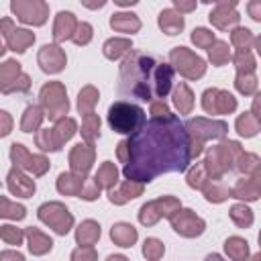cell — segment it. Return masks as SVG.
<instances>
[{"mask_svg":"<svg viewBox=\"0 0 261 261\" xmlns=\"http://www.w3.org/2000/svg\"><path fill=\"white\" fill-rule=\"evenodd\" d=\"M226 122L224 120H208V118H192L186 124L188 137H190V153L192 157H198L202 153V147L208 139H220L226 135Z\"/></svg>","mask_w":261,"mask_h":261,"instance_id":"4","label":"cell"},{"mask_svg":"<svg viewBox=\"0 0 261 261\" xmlns=\"http://www.w3.org/2000/svg\"><path fill=\"white\" fill-rule=\"evenodd\" d=\"M163 253H165V247H163V243L159 241V239H147L145 241V245H143V255L149 259V261H159L161 257H163Z\"/></svg>","mask_w":261,"mask_h":261,"instance_id":"46","label":"cell"},{"mask_svg":"<svg viewBox=\"0 0 261 261\" xmlns=\"http://www.w3.org/2000/svg\"><path fill=\"white\" fill-rule=\"evenodd\" d=\"M98 102V90L94 86H86L80 96H77V110L86 116V114H92L94 112V106Z\"/></svg>","mask_w":261,"mask_h":261,"instance_id":"35","label":"cell"},{"mask_svg":"<svg viewBox=\"0 0 261 261\" xmlns=\"http://www.w3.org/2000/svg\"><path fill=\"white\" fill-rule=\"evenodd\" d=\"M41 110L45 116H49L51 120H59L67 114L69 110V102H67V94H65V86L59 82H49L41 88Z\"/></svg>","mask_w":261,"mask_h":261,"instance_id":"6","label":"cell"},{"mask_svg":"<svg viewBox=\"0 0 261 261\" xmlns=\"http://www.w3.org/2000/svg\"><path fill=\"white\" fill-rule=\"evenodd\" d=\"M106 261H128V259H126L124 255H110Z\"/></svg>","mask_w":261,"mask_h":261,"instance_id":"59","label":"cell"},{"mask_svg":"<svg viewBox=\"0 0 261 261\" xmlns=\"http://www.w3.org/2000/svg\"><path fill=\"white\" fill-rule=\"evenodd\" d=\"M173 6L179 10V14L181 12H192L194 8H196V2H184V0H173Z\"/></svg>","mask_w":261,"mask_h":261,"instance_id":"57","label":"cell"},{"mask_svg":"<svg viewBox=\"0 0 261 261\" xmlns=\"http://www.w3.org/2000/svg\"><path fill=\"white\" fill-rule=\"evenodd\" d=\"M75 29H77V18H75V14H73V12H65V10H61V12L55 16L53 39H55L57 43L67 41V39L73 37Z\"/></svg>","mask_w":261,"mask_h":261,"instance_id":"20","label":"cell"},{"mask_svg":"<svg viewBox=\"0 0 261 261\" xmlns=\"http://www.w3.org/2000/svg\"><path fill=\"white\" fill-rule=\"evenodd\" d=\"M230 196L241 198V200H257L259 198V173L251 175L249 179H241L230 190Z\"/></svg>","mask_w":261,"mask_h":261,"instance_id":"25","label":"cell"},{"mask_svg":"<svg viewBox=\"0 0 261 261\" xmlns=\"http://www.w3.org/2000/svg\"><path fill=\"white\" fill-rule=\"evenodd\" d=\"M82 139L86 143H94L98 137H100V118L98 114H86L84 120H82Z\"/></svg>","mask_w":261,"mask_h":261,"instance_id":"36","label":"cell"},{"mask_svg":"<svg viewBox=\"0 0 261 261\" xmlns=\"http://www.w3.org/2000/svg\"><path fill=\"white\" fill-rule=\"evenodd\" d=\"M31 77L20 71V63L14 59H8L0 65V92L12 94V92H29Z\"/></svg>","mask_w":261,"mask_h":261,"instance_id":"11","label":"cell"},{"mask_svg":"<svg viewBox=\"0 0 261 261\" xmlns=\"http://www.w3.org/2000/svg\"><path fill=\"white\" fill-rule=\"evenodd\" d=\"M147 122L145 110L137 104L118 100L108 108V124L114 133L120 135H133Z\"/></svg>","mask_w":261,"mask_h":261,"instance_id":"3","label":"cell"},{"mask_svg":"<svg viewBox=\"0 0 261 261\" xmlns=\"http://www.w3.org/2000/svg\"><path fill=\"white\" fill-rule=\"evenodd\" d=\"M0 261H24V257L18 251H2L0 253Z\"/></svg>","mask_w":261,"mask_h":261,"instance_id":"56","label":"cell"},{"mask_svg":"<svg viewBox=\"0 0 261 261\" xmlns=\"http://www.w3.org/2000/svg\"><path fill=\"white\" fill-rule=\"evenodd\" d=\"M202 192L206 194V200H210V202H222V200L230 198V190L224 188L222 184H218V179H210L202 188Z\"/></svg>","mask_w":261,"mask_h":261,"instance_id":"40","label":"cell"},{"mask_svg":"<svg viewBox=\"0 0 261 261\" xmlns=\"http://www.w3.org/2000/svg\"><path fill=\"white\" fill-rule=\"evenodd\" d=\"M181 208V204H179V200L177 198H173V196H161V198H157V200H151V202H147V204H143L141 206V210H139V220H141V224H145V226H151V224H155L159 218H169L173 212H177Z\"/></svg>","mask_w":261,"mask_h":261,"instance_id":"8","label":"cell"},{"mask_svg":"<svg viewBox=\"0 0 261 261\" xmlns=\"http://www.w3.org/2000/svg\"><path fill=\"white\" fill-rule=\"evenodd\" d=\"M71 261H98L94 247H77L71 253Z\"/></svg>","mask_w":261,"mask_h":261,"instance_id":"53","label":"cell"},{"mask_svg":"<svg viewBox=\"0 0 261 261\" xmlns=\"http://www.w3.org/2000/svg\"><path fill=\"white\" fill-rule=\"evenodd\" d=\"M37 61H39L43 71L57 73V71H61L65 67L67 59H65V53H63V49L59 45H43L39 55H37Z\"/></svg>","mask_w":261,"mask_h":261,"instance_id":"17","label":"cell"},{"mask_svg":"<svg viewBox=\"0 0 261 261\" xmlns=\"http://www.w3.org/2000/svg\"><path fill=\"white\" fill-rule=\"evenodd\" d=\"M230 218H232V222H234L237 226H241V228H247V226L253 224V212H251V208L245 206V204H234V206L230 208Z\"/></svg>","mask_w":261,"mask_h":261,"instance_id":"41","label":"cell"},{"mask_svg":"<svg viewBox=\"0 0 261 261\" xmlns=\"http://www.w3.org/2000/svg\"><path fill=\"white\" fill-rule=\"evenodd\" d=\"M173 67L167 63L155 61V57L128 51L124 61L120 63L118 73V92L122 96H133L143 102L163 100L171 90Z\"/></svg>","mask_w":261,"mask_h":261,"instance_id":"2","label":"cell"},{"mask_svg":"<svg viewBox=\"0 0 261 261\" xmlns=\"http://www.w3.org/2000/svg\"><path fill=\"white\" fill-rule=\"evenodd\" d=\"M202 106L208 114H230L237 108V100L232 94H228L224 90L210 88L202 96Z\"/></svg>","mask_w":261,"mask_h":261,"instance_id":"15","label":"cell"},{"mask_svg":"<svg viewBox=\"0 0 261 261\" xmlns=\"http://www.w3.org/2000/svg\"><path fill=\"white\" fill-rule=\"evenodd\" d=\"M204 261H224V259H222L220 255H216V253H212V255H208V257H206Z\"/></svg>","mask_w":261,"mask_h":261,"instance_id":"60","label":"cell"},{"mask_svg":"<svg viewBox=\"0 0 261 261\" xmlns=\"http://www.w3.org/2000/svg\"><path fill=\"white\" fill-rule=\"evenodd\" d=\"M0 239H2L6 245L18 247V245L22 243V239H24V230H20V228H16V226H12V224H4V226H0Z\"/></svg>","mask_w":261,"mask_h":261,"instance_id":"45","label":"cell"},{"mask_svg":"<svg viewBox=\"0 0 261 261\" xmlns=\"http://www.w3.org/2000/svg\"><path fill=\"white\" fill-rule=\"evenodd\" d=\"M192 41H194L198 47L208 49V47L214 43V35H212V31L200 27V29H194V33H192Z\"/></svg>","mask_w":261,"mask_h":261,"instance_id":"51","label":"cell"},{"mask_svg":"<svg viewBox=\"0 0 261 261\" xmlns=\"http://www.w3.org/2000/svg\"><path fill=\"white\" fill-rule=\"evenodd\" d=\"M100 239V224L94 220H84L75 230V241L80 247H92Z\"/></svg>","mask_w":261,"mask_h":261,"instance_id":"27","label":"cell"},{"mask_svg":"<svg viewBox=\"0 0 261 261\" xmlns=\"http://www.w3.org/2000/svg\"><path fill=\"white\" fill-rule=\"evenodd\" d=\"M84 181L86 177H80L75 173H61L57 177V190L59 194H65V196H80L82 188H84Z\"/></svg>","mask_w":261,"mask_h":261,"instance_id":"28","label":"cell"},{"mask_svg":"<svg viewBox=\"0 0 261 261\" xmlns=\"http://www.w3.org/2000/svg\"><path fill=\"white\" fill-rule=\"evenodd\" d=\"M173 106L181 112V114H190L194 108V94L188 88V84L179 82L177 88L173 90Z\"/></svg>","mask_w":261,"mask_h":261,"instance_id":"30","label":"cell"},{"mask_svg":"<svg viewBox=\"0 0 261 261\" xmlns=\"http://www.w3.org/2000/svg\"><path fill=\"white\" fill-rule=\"evenodd\" d=\"M251 261H261V257H259V255H253V259H251Z\"/></svg>","mask_w":261,"mask_h":261,"instance_id":"62","label":"cell"},{"mask_svg":"<svg viewBox=\"0 0 261 261\" xmlns=\"http://www.w3.org/2000/svg\"><path fill=\"white\" fill-rule=\"evenodd\" d=\"M6 186H8V192L12 196H18V198H31L35 194V179L24 175L20 169L12 167L6 175Z\"/></svg>","mask_w":261,"mask_h":261,"instance_id":"18","label":"cell"},{"mask_svg":"<svg viewBox=\"0 0 261 261\" xmlns=\"http://www.w3.org/2000/svg\"><path fill=\"white\" fill-rule=\"evenodd\" d=\"M239 161V169L243 173H249V175H255L259 173V157L257 155H251V153H241V157L237 159Z\"/></svg>","mask_w":261,"mask_h":261,"instance_id":"49","label":"cell"},{"mask_svg":"<svg viewBox=\"0 0 261 261\" xmlns=\"http://www.w3.org/2000/svg\"><path fill=\"white\" fill-rule=\"evenodd\" d=\"M104 55L108 57V59H118V57H122L124 53H128L130 49H133V45H130V39H124V37H114V39H108L106 43H104Z\"/></svg>","mask_w":261,"mask_h":261,"instance_id":"31","label":"cell"},{"mask_svg":"<svg viewBox=\"0 0 261 261\" xmlns=\"http://www.w3.org/2000/svg\"><path fill=\"white\" fill-rule=\"evenodd\" d=\"M110 27L116 31V33H126V35H133L141 29V20L137 14L133 12H116L112 14L110 18Z\"/></svg>","mask_w":261,"mask_h":261,"instance_id":"24","label":"cell"},{"mask_svg":"<svg viewBox=\"0 0 261 261\" xmlns=\"http://www.w3.org/2000/svg\"><path fill=\"white\" fill-rule=\"evenodd\" d=\"M230 43L237 47V51H239V49L249 51V47L255 43V37H253V33H251L249 29H234V31L230 33Z\"/></svg>","mask_w":261,"mask_h":261,"instance_id":"43","label":"cell"},{"mask_svg":"<svg viewBox=\"0 0 261 261\" xmlns=\"http://www.w3.org/2000/svg\"><path fill=\"white\" fill-rule=\"evenodd\" d=\"M234 65L239 71L243 73H253L255 69V57L251 55V51H245V49H239L234 53Z\"/></svg>","mask_w":261,"mask_h":261,"instance_id":"47","label":"cell"},{"mask_svg":"<svg viewBox=\"0 0 261 261\" xmlns=\"http://www.w3.org/2000/svg\"><path fill=\"white\" fill-rule=\"evenodd\" d=\"M35 141H37V147H39L41 151H59V149H61V147L57 145V141H55L53 128H41V130L37 133Z\"/></svg>","mask_w":261,"mask_h":261,"instance_id":"44","label":"cell"},{"mask_svg":"<svg viewBox=\"0 0 261 261\" xmlns=\"http://www.w3.org/2000/svg\"><path fill=\"white\" fill-rule=\"evenodd\" d=\"M24 237H27V241H29V251H31L33 255H45V253H49V251L53 249L51 237H47L43 230H39V228H35V226H29V228L24 230Z\"/></svg>","mask_w":261,"mask_h":261,"instance_id":"22","label":"cell"},{"mask_svg":"<svg viewBox=\"0 0 261 261\" xmlns=\"http://www.w3.org/2000/svg\"><path fill=\"white\" fill-rule=\"evenodd\" d=\"M192 161L190 137L173 114L151 118L126 139L124 177L130 181H151L161 173L184 171Z\"/></svg>","mask_w":261,"mask_h":261,"instance_id":"1","label":"cell"},{"mask_svg":"<svg viewBox=\"0 0 261 261\" xmlns=\"http://www.w3.org/2000/svg\"><path fill=\"white\" fill-rule=\"evenodd\" d=\"M0 37L6 41L8 49L14 53H24L27 47L35 43V35L27 29H16L10 16L0 20Z\"/></svg>","mask_w":261,"mask_h":261,"instance_id":"13","label":"cell"},{"mask_svg":"<svg viewBox=\"0 0 261 261\" xmlns=\"http://www.w3.org/2000/svg\"><path fill=\"white\" fill-rule=\"evenodd\" d=\"M27 216V208L22 204L10 202L8 198L0 196V218H10V220H22Z\"/></svg>","mask_w":261,"mask_h":261,"instance_id":"37","label":"cell"},{"mask_svg":"<svg viewBox=\"0 0 261 261\" xmlns=\"http://www.w3.org/2000/svg\"><path fill=\"white\" fill-rule=\"evenodd\" d=\"M4 51H6V49H4V43H2V37H0V55H2Z\"/></svg>","mask_w":261,"mask_h":261,"instance_id":"61","label":"cell"},{"mask_svg":"<svg viewBox=\"0 0 261 261\" xmlns=\"http://www.w3.org/2000/svg\"><path fill=\"white\" fill-rule=\"evenodd\" d=\"M241 145L237 141H224L216 147H210L208 149V155H206V161L204 167L208 171V177L210 179H220L224 171H228L232 167V163L241 157Z\"/></svg>","mask_w":261,"mask_h":261,"instance_id":"5","label":"cell"},{"mask_svg":"<svg viewBox=\"0 0 261 261\" xmlns=\"http://www.w3.org/2000/svg\"><path fill=\"white\" fill-rule=\"evenodd\" d=\"M157 22H159V27L165 35H177L184 29V14H179L173 8H165V10L159 12Z\"/></svg>","mask_w":261,"mask_h":261,"instance_id":"23","label":"cell"},{"mask_svg":"<svg viewBox=\"0 0 261 261\" xmlns=\"http://www.w3.org/2000/svg\"><path fill=\"white\" fill-rule=\"evenodd\" d=\"M224 251H226V255H228L232 261H247V257H249V245H247V241L241 239V237H230V239H226Z\"/></svg>","mask_w":261,"mask_h":261,"instance_id":"32","label":"cell"},{"mask_svg":"<svg viewBox=\"0 0 261 261\" xmlns=\"http://www.w3.org/2000/svg\"><path fill=\"white\" fill-rule=\"evenodd\" d=\"M100 186L96 184V179L92 177V179H88L86 177V181H84V188H82V192H80V198H84V200H96L98 196H100Z\"/></svg>","mask_w":261,"mask_h":261,"instance_id":"52","label":"cell"},{"mask_svg":"<svg viewBox=\"0 0 261 261\" xmlns=\"http://www.w3.org/2000/svg\"><path fill=\"white\" fill-rule=\"evenodd\" d=\"M249 10H251V16H253L255 20L261 18V14H259V10H261V2H251V4H249Z\"/></svg>","mask_w":261,"mask_h":261,"instance_id":"58","label":"cell"},{"mask_svg":"<svg viewBox=\"0 0 261 261\" xmlns=\"http://www.w3.org/2000/svg\"><path fill=\"white\" fill-rule=\"evenodd\" d=\"M237 90L241 92V94H255V90H257V77L253 75V73H243V71H239L237 73Z\"/></svg>","mask_w":261,"mask_h":261,"instance_id":"48","label":"cell"},{"mask_svg":"<svg viewBox=\"0 0 261 261\" xmlns=\"http://www.w3.org/2000/svg\"><path fill=\"white\" fill-rule=\"evenodd\" d=\"M234 6H237V2H218L214 6V10L210 12V22L216 29H222V31L232 27V24H237L241 16L234 10Z\"/></svg>","mask_w":261,"mask_h":261,"instance_id":"19","label":"cell"},{"mask_svg":"<svg viewBox=\"0 0 261 261\" xmlns=\"http://www.w3.org/2000/svg\"><path fill=\"white\" fill-rule=\"evenodd\" d=\"M237 130L243 137H253L259 130V118L253 112H245L237 118Z\"/></svg>","mask_w":261,"mask_h":261,"instance_id":"38","label":"cell"},{"mask_svg":"<svg viewBox=\"0 0 261 261\" xmlns=\"http://www.w3.org/2000/svg\"><path fill=\"white\" fill-rule=\"evenodd\" d=\"M43 110H41V106H29L27 110H24V114H22V120H20V130L22 133H33V130H37L39 126H41V122H43Z\"/></svg>","mask_w":261,"mask_h":261,"instance_id":"34","label":"cell"},{"mask_svg":"<svg viewBox=\"0 0 261 261\" xmlns=\"http://www.w3.org/2000/svg\"><path fill=\"white\" fill-rule=\"evenodd\" d=\"M39 220L53 228L57 234H67L73 226V216L61 202H47L39 208Z\"/></svg>","mask_w":261,"mask_h":261,"instance_id":"9","label":"cell"},{"mask_svg":"<svg viewBox=\"0 0 261 261\" xmlns=\"http://www.w3.org/2000/svg\"><path fill=\"white\" fill-rule=\"evenodd\" d=\"M10 10L20 22L41 27L49 16V6L41 0H14L10 4Z\"/></svg>","mask_w":261,"mask_h":261,"instance_id":"12","label":"cell"},{"mask_svg":"<svg viewBox=\"0 0 261 261\" xmlns=\"http://www.w3.org/2000/svg\"><path fill=\"white\" fill-rule=\"evenodd\" d=\"M75 130H77V124H75L73 118H67V116L59 118V120L55 122V126H53V135H55L57 145L61 147L65 141H69V139L75 135Z\"/></svg>","mask_w":261,"mask_h":261,"instance_id":"33","label":"cell"},{"mask_svg":"<svg viewBox=\"0 0 261 261\" xmlns=\"http://www.w3.org/2000/svg\"><path fill=\"white\" fill-rule=\"evenodd\" d=\"M141 194H143V184L126 179V181H122L118 188L108 190V200H110L112 204H124V202L133 200V198H137V196H141Z\"/></svg>","mask_w":261,"mask_h":261,"instance_id":"21","label":"cell"},{"mask_svg":"<svg viewBox=\"0 0 261 261\" xmlns=\"http://www.w3.org/2000/svg\"><path fill=\"white\" fill-rule=\"evenodd\" d=\"M208 57L214 65H224L228 59H230V49H228V43L224 41H214L210 47H208Z\"/></svg>","mask_w":261,"mask_h":261,"instance_id":"39","label":"cell"},{"mask_svg":"<svg viewBox=\"0 0 261 261\" xmlns=\"http://www.w3.org/2000/svg\"><path fill=\"white\" fill-rule=\"evenodd\" d=\"M12 130V116L6 110H0V137H6Z\"/></svg>","mask_w":261,"mask_h":261,"instance_id":"55","label":"cell"},{"mask_svg":"<svg viewBox=\"0 0 261 261\" xmlns=\"http://www.w3.org/2000/svg\"><path fill=\"white\" fill-rule=\"evenodd\" d=\"M94 179H96V184H98L100 188L112 190V188L118 184V169H116V165H114L112 161H104V163L98 167Z\"/></svg>","mask_w":261,"mask_h":261,"instance_id":"29","label":"cell"},{"mask_svg":"<svg viewBox=\"0 0 261 261\" xmlns=\"http://www.w3.org/2000/svg\"><path fill=\"white\" fill-rule=\"evenodd\" d=\"M137 228L133 226V224H128V222H118V224H114L112 226V230H110V239L118 245V247H133L135 245V241H137Z\"/></svg>","mask_w":261,"mask_h":261,"instance_id":"26","label":"cell"},{"mask_svg":"<svg viewBox=\"0 0 261 261\" xmlns=\"http://www.w3.org/2000/svg\"><path fill=\"white\" fill-rule=\"evenodd\" d=\"M94 155H96V149H94V143H77L71 153H69V167H71V173L80 175V177H86L88 171L92 169L94 165Z\"/></svg>","mask_w":261,"mask_h":261,"instance_id":"16","label":"cell"},{"mask_svg":"<svg viewBox=\"0 0 261 261\" xmlns=\"http://www.w3.org/2000/svg\"><path fill=\"white\" fill-rule=\"evenodd\" d=\"M169 222H171V226H173V230H175L177 234L188 237V239L202 234L204 228H206V222H204L200 216H196L194 210H188V208H186V210L179 208L177 212H173V214L169 216Z\"/></svg>","mask_w":261,"mask_h":261,"instance_id":"14","label":"cell"},{"mask_svg":"<svg viewBox=\"0 0 261 261\" xmlns=\"http://www.w3.org/2000/svg\"><path fill=\"white\" fill-rule=\"evenodd\" d=\"M208 181H210V177H208V171H206L204 163H196V165L190 169V173H188V184H190V188L202 190Z\"/></svg>","mask_w":261,"mask_h":261,"instance_id":"42","label":"cell"},{"mask_svg":"<svg viewBox=\"0 0 261 261\" xmlns=\"http://www.w3.org/2000/svg\"><path fill=\"white\" fill-rule=\"evenodd\" d=\"M169 61L188 80H198L206 71V61L202 57H198L196 53H192L188 47H175V49H171Z\"/></svg>","mask_w":261,"mask_h":261,"instance_id":"7","label":"cell"},{"mask_svg":"<svg viewBox=\"0 0 261 261\" xmlns=\"http://www.w3.org/2000/svg\"><path fill=\"white\" fill-rule=\"evenodd\" d=\"M151 114H153V118H165L171 112H169V108H167V104L163 100H153L151 102Z\"/></svg>","mask_w":261,"mask_h":261,"instance_id":"54","label":"cell"},{"mask_svg":"<svg viewBox=\"0 0 261 261\" xmlns=\"http://www.w3.org/2000/svg\"><path fill=\"white\" fill-rule=\"evenodd\" d=\"M10 159H12V163H14L16 169L29 171V173H33L35 177L43 175V173L49 169V159H47L45 155H33V153H29L27 147L20 145V143H12V145H10Z\"/></svg>","mask_w":261,"mask_h":261,"instance_id":"10","label":"cell"},{"mask_svg":"<svg viewBox=\"0 0 261 261\" xmlns=\"http://www.w3.org/2000/svg\"><path fill=\"white\" fill-rule=\"evenodd\" d=\"M75 45H88L92 41V24L90 22H77V29L71 37Z\"/></svg>","mask_w":261,"mask_h":261,"instance_id":"50","label":"cell"}]
</instances>
